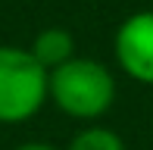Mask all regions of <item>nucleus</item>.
<instances>
[{
	"mask_svg": "<svg viewBox=\"0 0 153 150\" xmlns=\"http://www.w3.org/2000/svg\"><path fill=\"white\" fill-rule=\"evenodd\" d=\"M47 94L72 119H100L116 100V78L100 59L72 56L56 66L47 81Z\"/></svg>",
	"mask_w": 153,
	"mask_h": 150,
	"instance_id": "obj_1",
	"label": "nucleus"
},
{
	"mask_svg": "<svg viewBox=\"0 0 153 150\" xmlns=\"http://www.w3.org/2000/svg\"><path fill=\"white\" fill-rule=\"evenodd\" d=\"M50 72L34 59L31 50L0 44V122L16 125L31 119L50 100L47 94Z\"/></svg>",
	"mask_w": 153,
	"mask_h": 150,
	"instance_id": "obj_2",
	"label": "nucleus"
},
{
	"mask_svg": "<svg viewBox=\"0 0 153 150\" xmlns=\"http://www.w3.org/2000/svg\"><path fill=\"white\" fill-rule=\"evenodd\" d=\"M116 59L128 78L153 85V10L131 13L116 31Z\"/></svg>",
	"mask_w": 153,
	"mask_h": 150,
	"instance_id": "obj_3",
	"label": "nucleus"
},
{
	"mask_svg": "<svg viewBox=\"0 0 153 150\" xmlns=\"http://www.w3.org/2000/svg\"><path fill=\"white\" fill-rule=\"evenodd\" d=\"M28 50L34 53V59H38L47 72H53L56 66L69 63V59L75 56V38H72V31L53 25V28L38 31V38H34V44Z\"/></svg>",
	"mask_w": 153,
	"mask_h": 150,
	"instance_id": "obj_4",
	"label": "nucleus"
},
{
	"mask_svg": "<svg viewBox=\"0 0 153 150\" xmlns=\"http://www.w3.org/2000/svg\"><path fill=\"white\" fill-rule=\"evenodd\" d=\"M66 150H125V144H122V138L113 128L91 125V128H81V131L69 141Z\"/></svg>",
	"mask_w": 153,
	"mask_h": 150,
	"instance_id": "obj_5",
	"label": "nucleus"
},
{
	"mask_svg": "<svg viewBox=\"0 0 153 150\" xmlns=\"http://www.w3.org/2000/svg\"><path fill=\"white\" fill-rule=\"evenodd\" d=\"M16 150H56V147L47 144V141H25V144H19Z\"/></svg>",
	"mask_w": 153,
	"mask_h": 150,
	"instance_id": "obj_6",
	"label": "nucleus"
}]
</instances>
